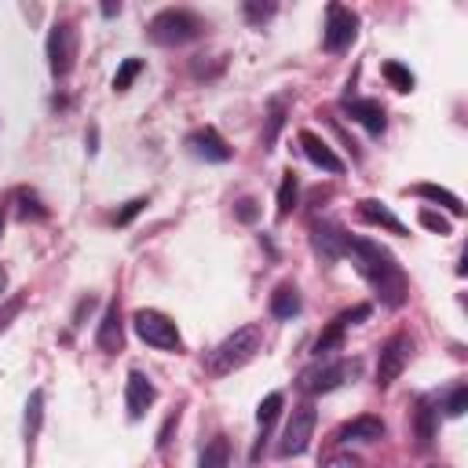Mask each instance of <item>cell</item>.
<instances>
[{
    "instance_id": "d6986e66",
    "label": "cell",
    "mask_w": 468,
    "mask_h": 468,
    "mask_svg": "<svg viewBox=\"0 0 468 468\" xmlns=\"http://www.w3.org/2000/svg\"><path fill=\"white\" fill-rule=\"evenodd\" d=\"M40 420H44V391L33 388L29 399H26V417H22V435H26V446L33 450L37 435H40Z\"/></svg>"
},
{
    "instance_id": "7402d4cb",
    "label": "cell",
    "mask_w": 468,
    "mask_h": 468,
    "mask_svg": "<svg viewBox=\"0 0 468 468\" xmlns=\"http://www.w3.org/2000/svg\"><path fill=\"white\" fill-rule=\"evenodd\" d=\"M296 311H300L296 289H292V285H278V289L271 292V314H274V318H292Z\"/></svg>"
},
{
    "instance_id": "3957f363",
    "label": "cell",
    "mask_w": 468,
    "mask_h": 468,
    "mask_svg": "<svg viewBox=\"0 0 468 468\" xmlns=\"http://www.w3.org/2000/svg\"><path fill=\"white\" fill-rule=\"evenodd\" d=\"M146 33H150V40H154V44L176 48V44L194 40V37L201 33V22H197V15H194V11H186V7H165V11H157V15L150 18Z\"/></svg>"
},
{
    "instance_id": "60d3db41",
    "label": "cell",
    "mask_w": 468,
    "mask_h": 468,
    "mask_svg": "<svg viewBox=\"0 0 468 468\" xmlns=\"http://www.w3.org/2000/svg\"><path fill=\"white\" fill-rule=\"evenodd\" d=\"M428 468H442V464H428Z\"/></svg>"
},
{
    "instance_id": "4fadbf2b",
    "label": "cell",
    "mask_w": 468,
    "mask_h": 468,
    "mask_svg": "<svg viewBox=\"0 0 468 468\" xmlns=\"http://www.w3.org/2000/svg\"><path fill=\"white\" fill-rule=\"evenodd\" d=\"M296 139H300V150L307 154V161H311V165H318V168H325V172H333V176H340V172H344V161L333 154V146H329L325 139H318L314 132H300Z\"/></svg>"
},
{
    "instance_id": "603a6c76",
    "label": "cell",
    "mask_w": 468,
    "mask_h": 468,
    "mask_svg": "<svg viewBox=\"0 0 468 468\" xmlns=\"http://www.w3.org/2000/svg\"><path fill=\"white\" fill-rule=\"evenodd\" d=\"M227 461H230V442H227L223 435H216V439L201 450L197 468H227Z\"/></svg>"
},
{
    "instance_id": "cb8c5ba5",
    "label": "cell",
    "mask_w": 468,
    "mask_h": 468,
    "mask_svg": "<svg viewBox=\"0 0 468 468\" xmlns=\"http://www.w3.org/2000/svg\"><path fill=\"white\" fill-rule=\"evenodd\" d=\"M380 73H384V80H388L395 91H402V95H406V91H413V84H417V80H413V73H410L402 62H395V58H388V62L380 66Z\"/></svg>"
},
{
    "instance_id": "5bb4252c",
    "label": "cell",
    "mask_w": 468,
    "mask_h": 468,
    "mask_svg": "<svg viewBox=\"0 0 468 468\" xmlns=\"http://www.w3.org/2000/svg\"><path fill=\"white\" fill-rule=\"evenodd\" d=\"M190 150L197 154V157H205V161H216V165H223V161H230V146L223 143V135L216 132V128H197V132H190Z\"/></svg>"
},
{
    "instance_id": "8992f818",
    "label": "cell",
    "mask_w": 468,
    "mask_h": 468,
    "mask_svg": "<svg viewBox=\"0 0 468 468\" xmlns=\"http://www.w3.org/2000/svg\"><path fill=\"white\" fill-rule=\"evenodd\" d=\"M48 69L51 77H66L73 69V55H77V37H73V26L69 22H55L48 29Z\"/></svg>"
},
{
    "instance_id": "8fae6325",
    "label": "cell",
    "mask_w": 468,
    "mask_h": 468,
    "mask_svg": "<svg viewBox=\"0 0 468 468\" xmlns=\"http://www.w3.org/2000/svg\"><path fill=\"white\" fill-rule=\"evenodd\" d=\"M150 402H154V384H150V377H146L143 369H132L128 380H124V406H128V417L139 420V417L150 410Z\"/></svg>"
},
{
    "instance_id": "9a60e30c",
    "label": "cell",
    "mask_w": 468,
    "mask_h": 468,
    "mask_svg": "<svg viewBox=\"0 0 468 468\" xmlns=\"http://www.w3.org/2000/svg\"><path fill=\"white\" fill-rule=\"evenodd\" d=\"M95 344H99V351H106V355L121 351V344H124V322H121V307H117V303H106L102 322H99V333H95Z\"/></svg>"
},
{
    "instance_id": "f546056e",
    "label": "cell",
    "mask_w": 468,
    "mask_h": 468,
    "mask_svg": "<svg viewBox=\"0 0 468 468\" xmlns=\"http://www.w3.org/2000/svg\"><path fill=\"white\" fill-rule=\"evenodd\" d=\"M282 124H285V110H282V102H274V110H271V117H267V132H263V146H267V150L274 146Z\"/></svg>"
},
{
    "instance_id": "f1b7e54d",
    "label": "cell",
    "mask_w": 468,
    "mask_h": 468,
    "mask_svg": "<svg viewBox=\"0 0 468 468\" xmlns=\"http://www.w3.org/2000/svg\"><path fill=\"white\" fill-rule=\"evenodd\" d=\"M318 468H362V461L351 453V450H333V453H325L322 457V464Z\"/></svg>"
},
{
    "instance_id": "44dd1931",
    "label": "cell",
    "mask_w": 468,
    "mask_h": 468,
    "mask_svg": "<svg viewBox=\"0 0 468 468\" xmlns=\"http://www.w3.org/2000/svg\"><path fill=\"white\" fill-rule=\"evenodd\" d=\"M413 428H417V446H420V450H428V446H431V439H435V410H431V402H417Z\"/></svg>"
},
{
    "instance_id": "ab89813d",
    "label": "cell",
    "mask_w": 468,
    "mask_h": 468,
    "mask_svg": "<svg viewBox=\"0 0 468 468\" xmlns=\"http://www.w3.org/2000/svg\"><path fill=\"white\" fill-rule=\"evenodd\" d=\"M0 230H4V208H0Z\"/></svg>"
},
{
    "instance_id": "5b68a950",
    "label": "cell",
    "mask_w": 468,
    "mask_h": 468,
    "mask_svg": "<svg viewBox=\"0 0 468 468\" xmlns=\"http://www.w3.org/2000/svg\"><path fill=\"white\" fill-rule=\"evenodd\" d=\"M314 424H318L314 406L311 402L296 406L292 417H289V424H285V431H282V446H278L282 457H300L311 446V439H314Z\"/></svg>"
},
{
    "instance_id": "d4e9b609",
    "label": "cell",
    "mask_w": 468,
    "mask_h": 468,
    "mask_svg": "<svg viewBox=\"0 0 468 468\" xmlns=\"http://www.w3.org/2000/svg\"><path fill=\"white\" fill-rule=\"evenodd\" d=\"M282 406H285V395H282V391H271V395L256 406V424H260V431H267V428L274 424V417L282 413Z\"/></svg>"
},
{
    "instance_id": "e0dca14e",
    "label": "cell",
    "mask_w": 468,
    "mask_h": 468,
    "mask_svg": "<svg viewBox=\"0 0 468 468\" xmlns=\"http://www.w3.org/2000/svg\"><path fill=\"white\" fill-rule=\"evenodd\" d=\"M314 249L325 256V260H340L347 252V234L333 223H314Z\"/></svg>"
},
{
    "instance_id": "9c48e42d",
    "label": "cell",
    "mask_w": 468,
    "mask_h": 468,
    "mask_svg": "<svg viewBox=\"0 0 468 468\" xmlns=\"http://www.w3.org/2000/svg\"><path fill=\"white\" fill-rule=\"evenodd\" d=\"M410 351H413V344H410V336H391L384 347H380V358H377V384L380 388H388V384H395L399 380V373L406 369V362H410Z\"/></svg>"
},
{
    "instance_id": "277c9868",
    "label": "cell",
    "mask_w": 468,
    "mask_h": 468,
    "mask_svg": "<svg viewBox=\"0 0 468 468\" xmlns=\"http://www.w3.org/2000/svg\"><path fill=\"white\" fill-rule=\"evenodd\" d=\"M132 325H135V336H139L143 344L157 347V351H179V347H183V336H179L176 322H172L168 314L154 311V307L135 311V314H132Z\"/></svg>"
},
{
    "instance_id": "d6a6232c",
    "label": "cell",
    "mask_w": 468,
    "mask_h": 468,
    "mask_svg": "<svg viewBox=\"0 0 468 468\" xmlns=\"http://www.w3.org/2000/svg\"><path fill=\"white\" fill-rule=\"evenodd\" d=\"M143 208H146V197H132V201H128V205H124V208L117 212V227H124V223H132V219H135V216H139Z\"/></svg>"
},
{
    "instance_id": "836d02e7",
    "label": "cell",
    "mask_w": 468,
    "mask_h": 468,
    "mask_svg": "<svg viewBox=\"0 0 468 468\" xmlns=\"http://www.w3.org/2000/svg\"><path fill=\"white\" fill-rule=\"evenodd\" d=\"M271 15H274V4H256V0L245 4V18H249V22H263V18H271Z\"/></svg>"
},
{
    "instance_id": "ffe728a7",
    "label": "cell",
    "mask_w": 468,
    "mask_h": 468,
    "mask_svg": "<svg viewBox=\"0 0 468 468\" xmlns=\"http://www.w3.org/2000/svg\"><path fill=\"white\" fill-rule=\"evenodd\" d=\"M413 194H417V197H424V201H435V205L450 208L453 216H461V212H464L461 197H457L453 190H446V186H435V183H417V186H413Z\"/></svg>"
},
{
    "instance_id": "7c38bea8",
    "label": "cell",
    "mask_w": 468,
    "mask_h": 468,
    "mask_svg": "<svg viewBox=\"0 0 468 468\" xmlns=\"http://www.w3.org/2000/svg\"><path fill=\"white\" fill-rule=\"evenodd\" d=\"M344 113L351 121H358L369 135H380L384 124H388V113H384V106L377 99H344Z\"/></svg>"
},
{
    "instance_id": "8d00e7d4",
    "label": "cell",
    "mask_w": 468,
    "mask_h": 468,
    "mask_svg": "<svg viewBox=\"0 0 468 468\" xmlns=\"http://www.w3.org/2000/svg\"><path fill=\"white\" fill-rule=\"evenodd\" d=\"M172 428H176V417L165 420V428H161V435H157V450H165V446L172 442Z\"/></svg>"
},
{
    "instance_id": "e575fe53",
    "label": "cell",
    "mask_w": 468,
    "mask_h": 468,
    "mask_svg": "<svg viewBox=\"0 0 468 468\" xmlns=\"http://www.w3.org/2000/svg\"><path fill=\"white\" fill-rule=\"evenodd\" d=\"M234 216H238L241 223H256V216H260V208H256V201H252V197H241V201L234 205Z\"/></svg>"
},
{
    "instance_id": "f35d334b",
    "label": "cell",
    "mask_w": 468,
    "mask_h": 468,
    "mask_svg": "<svg viewBox=\"0 0 468 468\" xmlns=\"http://www.w3.org/2000/svg\"><path fill=\"white\" fill-rule=\"evenodd\" d=\"M4 285H7V271L0 267V292H4Z\"/></svg>"
},
{
    "instance_id": "ac0fdd59",
    "label": "cell",
    "mask_w": 468,
    "mask_h": 468,
    "mask_svg": "<svg viewBox=\"0 0 468 468\" xmlns=\"http://www.w3.org/2000/svg\"><path fill=\"white\" fill-rule=\"evenodd\" d=\"M358 216L366 219V223H373V227H384V230H391V234H406V223L399 219V216H391L380 201H373V197H366V201H358Z\"/></svg>"
},
{
    "instance_id": "2e32d148",
    "label": "cell",
    "mask_w": 468,
    "mask_h": 468,
    "mask_svg": "<svg viewBox=\"0 0 468 468\" xmlns=\"http://www.w3.org/2000/svg\"><path fill=\"white\" fill-rule=\"evenodd\" d=\"M380 435H384V420L369 417V413H362V417H355V420L336 428V442H377Z\"/></svg>"
},
{
    "instance_id": "7a4b0ae2",
    "label": "cell",
    "mask_w": 468,
    "mask_h": 468,
    "mask_svg": "<svg viewBox=\"0 0 468 468\" xmlns=\"http://www.w3.org/2000/svg\"><path fill=\"white\" fill-rule=\"evenodd\" d=\"M260 344H263V329H260V325H241V329H234L230 336H223V340L208 351L205 373H208V377H230L234 369H241V366H249V362L256 358Z\"/></svg>"
},
{
    "instance_id": "ba28073f",
    "label": "cell",
    "mask_w": 468,
    "mask_h": 468,
    "mask_svg": "<svg viewBox=\"0 0 468 468\" xmlns=\"http://www.w3.org/2000/svg\"><path fill=\"white\" fill-rule=\"evenodd\" d=\"M355 33H358V18H355L347 7L329 4V7H325V29H322L325 51H347L351 40H355Z\"/></svg>"
},
{
    "instance_id": "d590c367",
    "label": "cell",
    "mask_w": 468,
    "mask_h": 468,
    "mask_svg": "<svg viewBox=\"0 0 468 468\" xmlns=\"http://www.w3.org/2000/svg\"><path fill=\"white\" fill-rule=\"evenodd\" d=\"M18 201H22V208H18L22 216H44V208L37 205V197H33V194H26V190H18Z\"/></svg>"
},
{
    "instance_id": "74e56055",
    "label": "cell",
    "mask_w": 468,
    "mask_h": 468,
    "mask_svg": "<svg viewBox=\"0 0 468 468\" xmlns=\"http://www.w3.org/2000/svg\"><path fill=\"white\" fill-rule=\"evenodd\" d=\"M102 15H106V18H113V15H121V4H102Z\"/></svg>"
},
{
    "instance_id": "4dcf8cb0",
    "label": "cell",
    "mask_w": 468,
    "mask_h": 468,
    "mask_svg": "<svg viewBox=\"0 0 468 468\" xmlns=\"http://www.w3.org/2000/svg\"><path fill=\"white\" fill-rule=\"evenodd\" d=\"M420 227H428V230H435V234H450V230H453V223H450L446 216L431 212V208H420Z\"/></svg>"
},
{
    "instance_id": "4316f807",
    "label": "cell",
    "mask_w": 468,
    "mask_h": 468,
    "mask_svg": "<svg viewBox=\"0 0 468 468\" xmlns=\"http://www.w3.org/2000/svg\"><path fill=\"white\" fill-rule=\"evenodd\" d=\"M139 73H143V62H139V58H124V62L117 66V73H113V91H128Z\"/></svg>"
},
{
    "instance_id": "83f0119b",
    "label": "cell",
    "mask_w": 468,
    "mask_h": 468,
    "mask_svg": "<svg viewBox=\"0 0 468 468\" xmlns=\"http://www.w3.org/2000/svg\"><path fill=\"white\" fill-rule=\"evenodd\" d=\"M442 410H446V417H461V413L468 410V388H464V384H453Z\"/></svg>"
},
{
    "instance_id": "52a82bcc",
    "label": "cell",
    "mask_w": 468,
    "mask_h": 468,
    "mask_svg": "<svg viewBox=\"0 0 468 468\" xmlns=\"http://www.w3.org/2000/svg\"><path fill=\"white\" fill-rule=\"evenodd\" d=\"M351 373H355V362H347V358L322 362V366H311L300 373V388L311 395H325V391H336L344 380H351Z\"/></svg>"
},
{
    "instance_id": "30bf717a",
    "label": "cell",
    "mask_w": 468,
    "mask_h": 468,
    "mask_svg": "<svg viewBox=\"0 0 468 468\" xmlns=\"http://www.w3.org/2000/svg\"><path fill=\"white\" fill-rule=\"evenodd\" d=\"M369 303H355L351 311H340L322 333H318V340H314V351L318 355H329V351H336L340 347V340H344V333H347V325H358V322H366L369 318Z\"/></svg>"
},
{
    "instance_id": "6da1fadb",
    "label": "cell",
    "mask_w": 468,
    "mask_h": 468,
    "mask_svg": "<svg viewBox=\"0 0 468 468\" xmlns=\"http://www.w3.org/2000/svg\"><path fill=\"white\" fill-rule=\"evenodd\" d=\"M347 256L355 260L358 274L380 292V300H384L388 307H399V303L406 300V278H402L395 256H391L384 245L366 241V238H347Z\"/></svg>"
},
{
    "instance_id": "484cf974",
    "label": "cell",
    "mask_w": 468,
    "mask_h": 468,
    "mask_svg": "<svg viewBox=\"0 0 468 468\" xmlns=\"http://www.w3.org/2000/svg\"><path fill=\"white\" fill-rule=\"evenodd\" d=\"M296 176L292 172H285L282 176V183H278V219H285L289 212H292V205H296Z\"/></svg>"
},
{
    "instance_id": "1f68e13d",
    "label": "cell",
    "mask_w": 468,
    "mask_h": 468,
    "mask_svg": "<svg viewBox=\"0 0 468 468\" xmlns=\"http://www.w3.org/2000/svg\"><path fill=\"white\" fill-rule=\"evenodd\" d=\"M22 307H26V296H22V292H18V296H7V300L0 303V333L11 325V318H15Z\"/></svg>"
}]
</instances>
